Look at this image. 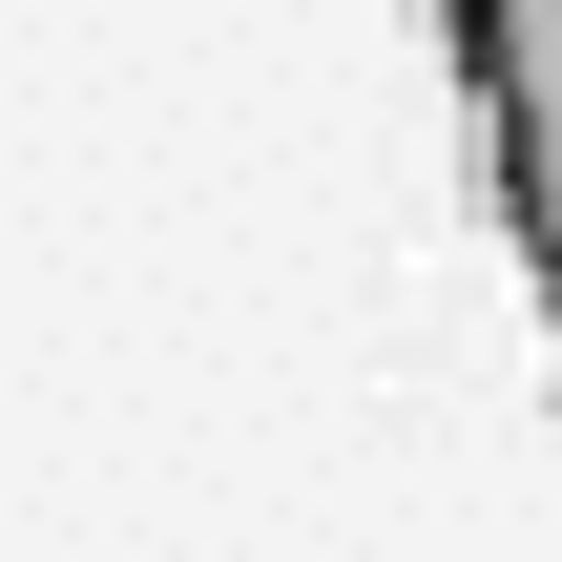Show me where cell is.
I'll return each mask as SVG.
<instances>
[{
	"label": "cell",
	"mask_w": 562,
	"mask_h": 562,
	"mask_svg": "<svg viewBox=\"0 0 562 562\" xmlns=\"http://www.w3.org/2000/svg\"><path fill=\"white\" fill-rule=\"evenodd\" d=\"M438 42H459L480 146H501V229H521V271L562 313V0H438Z\"/></svg>",
	"instance_id": "obj_1"
}]
</instances>
